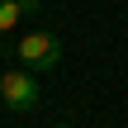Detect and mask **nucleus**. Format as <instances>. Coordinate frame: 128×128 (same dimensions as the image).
Masks as SVG:
<instances>
[{
	"instance_id": "f257e3e1",
	"label": "nucleus",
	"mask_w": 128,
	"mask_h": 128,
	"mask_svg": "<svg viewBox=\"0 0 128 128\" xmlns=\"http://www.w3.org/2000/svg\"><path fill=\"white\" fill-rule=\"evenodd\" d=\"M14 57L24 62V71L38 76V71H48V66L62 62V38H57V33H43V28H38V33H24V38L14 43Z\"/></svg>"
},
{
	"instance_id": "39448f33",
	"label": "nucleus",
	"mask_w": 128,
	"mask_h": 128,
	"mask_svg": "<svg viewBox=\"0 0 128 128\" xmlns=\"http://www.w3.org/2000/svg\"><path fill=\"white\" fill-rule=\"evenodd\" d=\"M57 128H71V124H57Z\"/></svg>"
},
{
	"instance_id": "f03ea898",
	"label": "nucleus",
	"mask_w": 128,
	"mask_h": 128,
	"mask_svg": "<svg viewBox=\"0 0 128 128\" xmlns=\"http://www.w3.org/2000/svg\"><path fill=\"white\" fill-rule=\"evenodd\" d=\"M0 100H5L10 109H33V104H38V81H33V71H24V66L5 71V76H0Z\"/></svg>"
},
{
	"instance_id": "7ed1b4c3",
	"label": "nucleus",
	"mask_w": 128,
	"mask_h": 128,
	"mask_svg": "<svg viewBox=\"0 0 128 128\" xmlns=\"http://www.w3.org/2000/svg\"><path fill=\"white\" fill-rule=\"evenodd\" d=\"M24 19V10H19V0H0V33H10L14 24Z\"/></svg>"
},
{
	"instance_id": "20e7f679",
	"label": "nucleus",
	"mask_w": 128,
	"mask_h": 128,
	"mask_svg": "<svg viewBox=\"0 0 128 128\" xmlns=\"http://www.w3.org/2000/svg\"><path fill=\"white\" fill-rule=\"evenodd\" d=\"M38 5H43V0H19V10H24V14H38Z\"/></svg>"
}]
</instances>
